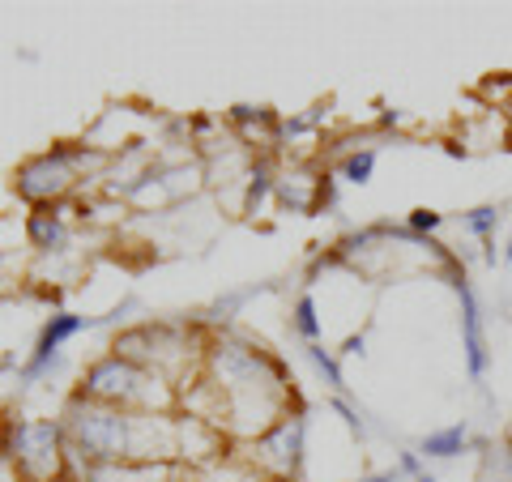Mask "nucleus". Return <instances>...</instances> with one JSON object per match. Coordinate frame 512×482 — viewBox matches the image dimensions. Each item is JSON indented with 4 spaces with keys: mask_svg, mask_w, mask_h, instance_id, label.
<instances>
[{
    "mask_svg": "<svg viewBox=\"0 0 512 482\" xmlns=\"http://www.w3.org/2000/svg\"><path fill=\"white\" fill-rule=\"evenodd\" d=\"M73 436L94 461H116V457H128L133 419L111 414V410H94V406H77L73 410Z\"/></svg>",
    "mask_w": 512,
    "mask_h": 482,
    "instance_id": "obj_1",
    "label": "nucleus"
},
{
    "mask_svg": "<svg viewBox=\"0 0 512 482\" xmlns=\"http://www.w3.org/2000/svg\"><path fill=\"white\" fill-rule=\"evenodd\" d=\"M13 448H18V461H22L26 474H35V478H52L56 474V427L52 423L18 427Z\"/></svg>",
    "mask_w": 512,
    "mask_h": 482,
    "instance_id": "obj_2",
    "label": "nucleus"
},
{
    "mask_svg": "<svg viewBox=\"0 0 512 482\" xmlns=\"http://www.w3.org/2000/svg\"><path fill=\"white\" fill-rule=\"evenodd\" d=\"M69 163H73L69 150H56V154L39 158V163H30L22 171V192H26V197H35V201L56 197V192H64L73 184V167Z\"/></svg>",
    "mask_w": 512,
    "mask_h": 482,
    "instance_id": "obj_3",
    "label": "nucleus"
},
{
    "mask_svg": "<svg viewBox=\"0 0 512 482\" xmlns=\"http://www.w3.org/2000/svg\"><path fill=\"white\" fill-rule=\"evenodd\" d=\"M141 384H146V376L137 372L128 359H107V363H99L90 372V380H86V389L94 393V397H111V401H133V397H141Z\"/></svg>",
    "mask_w": 512,
    "mask_h": 482,
    "instance_id": "obj_4",
    "label": "nucleus"
},
{
    "mask_svg": "<svg viewBox=\"0 0 512 482\" xmlns=\"http://www.w3.org/2000/svg\"><path fill=\"white\" fill-rule=\"evenodd\" d=\"M457 295H461V329H466L470 376L483 380V372H487V342H483V325H478V303H474V291L461 278H457Z\"/></svg>",
    "mask_w": 512,
    "mask_h": 482,
    "instance_id": "obj_5",
    "label": "nucleus"
},
{
    "mask_svg": "<svg viewBox=\"0 0 512 482\" xmlns=\"http://www.w3.org/2000/svg\"><path fill=\"white\" fill-rule=\"evenodd\" d=\"M299 440H303V419H286V423H278L265 436L261 453H265V461L274 465L278 474H291L295 461H299Z\"/></svg>",
    "mask_w": 512,
    "mask_h": 482,
    "instance_id": "obj_6",
    "label": "nucleus"
},
{
    "mask_svg": "<svg viewBox=\"0 0 512 482\" xmlns=\"http://www.w3.org/2000/svg\"><path fill=\"white\" fill-rule=\"evenodd\" d=\"M86 325V320L82 316H56L52 320V325H47L43 329V337H39V355H35V363H30L26 367V380H35V376H43L47 372V363H52L56 359V350H60V342H64V337H73L77 329H82Z\"/></svg>",
    "mask_w": 512,
    "mask_h": 482,
    "instance_id": "obj_7",
    "label": "nucleus"
},
{
    "mask_svg": "<svg viewBox=\"0 0 512 482\" xmlns=\"http://www.w3.org/2000/svg\"><path fill=\"white\" fill-rule=\"evenodd\" d=\"M90 482H163V470L154 465H99Z\"/></svg>",
    "mask_w": 512,
    "mask_h": 482,
    "instance_id": "obj_8",
    "label": "nucleus"
},
{
    "mask_svg": "<svg viewBox=\"0 0 512 482\" xmlns=\"http://www.w3.org/2000/svg\"><path fill=\"white\" fill-rule=\"evenodd\" d=\"M461 448H466V423H453V427H444V431H436V436L423 440L427 457H457Z\"/></svg>",
    "mask_w": 512,
    "mask_h": 482,
    "instance_id": "obj_9",
    "label": "nucleus"
},
{
    "mask_svg": "<svg viewBox=\"0 0 512 482\" xmlns=\"http://www.w3.org/2000/svg\"><path fill=\"white\" fill-rule=\"evenodd\" d=\"M372 167H376V154H372V150H359V154H350V158H346L342 175H346L350 184H367V175H372Z\"/></svg>",
    "mask_w": 512,
    "mask_h": 482,
    "instance_id": "obj_10",
    "label": "nucleus"
},
{
    "mask_svg": "<svg viewBox=\"0 0 512 482\" xmlns=\"http://www.w3.org/2000/svg\"><path fill=\"white\" fill-rule=\"evenodd\" d=\"M295 325H299L303 337H316V333H320V325H316V303H312L308 295H303L299 308H295Z\"/></svg>",
    "mask_w": 512,
    "mask_h": 482,
    "instance_id": "obj_11",
    "label": "nucleus"
},
{
    "mask_svg": "<svg viewBox=\"0 0 512 482\" xmlns=\"http://www.w3.org/2000/svg\"><path fill=\"white\" fill-rule=\"evenodd\" d=\"M308 355H312V363H316V372L325 376V380L333 384V389H342V372H338V363H333V359H329V355H325V350H320V346H312Z\"/></svg>",
    "mask_w": 512,
    "mask_h": 482,
    "instance_id": "obj_12",
    "label": "nucleus"
},
{
    "mask_svg": "<svg viewBox=\"0 0 512 482\" xmlns=\"http://www.w3.org/2000/svg\"><path fill=\"white\" fill-rule=\"evenodd\" d=\"M495 222H500V214H495L491 205H483V210H474V214L466 218V227H470L474 235H491V231H495Z\"/></svg>",
    "mask_w": 512,
    "mask_h": 482,
    "instance_id": "obj_13",
    "label": "nucleus"
},
{
    "mask_svg": "<svg viewBox=\"0 0 512 482\" xmlns=\"http://www.w3.org/2000/svg\"><path fill=\"white\" fill-rule=\"evenodd\" d=\"M30 231H35V239H39V244H56V239H60L56 218H47V214H39L35 222H30Z\"/></svg>",
    "mask_w": 512,
    "mask_h": 482,
    "instance_id": "obj_14",
    "label": "nucleus"
},
{
    "mask_svg": "<svg viewBox=\"0 0 512 482\" xmlns=\"http://www.w3.org/2000/svg\"><path fill=\"white\" fill-rule=\"evenodd\" d=\"M410 227H414V231H436V227H440V214H431V210H414V214H410Z\"/></svg>",
    "mask_w": 512,
    "mask_h": 482,
    "instance_id": "obj_15",
    "label": "nucleus"
},
{
    "mask_svg": "<svg viewBox=\"0 0 512 482\" xmlns=\"http://www.w3.org/2000/svg\"><path fill=\"white\" fill-rule=\"evenodd\" d=\"M205 482H261V478H252V474H214V478H205Z\"/></svg>",
    "mask_w": 512,
    "mask_h": 482,
    "instance_id": "obj_16",
    "label": "nucleus"
},
{
    "mask_svg": "<svg viewBox=\"0 0 512 482\" xmlns=\"http://www.w3.org/2000/svg\"><path fill=\"white\" fill-rule=\"evenodd\" d=\"M419 482H431V474H427V478H419Z\"/></svg>",
    "mask_w": 512,
    "mask_h": 482,
    "instance_id": "obj_17",
    "label": "nucleus"
}]
</instances>
